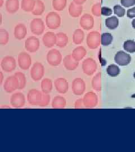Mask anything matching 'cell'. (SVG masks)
<instances>
[{
  "label": "cell",
  "instance_id": "6da1fadb",
  "mask_svg": "<svg viewBox=\"0 0 135 152\" xmlns=\"http://www.w3.org/2000/svg\"><path fill=\"white\" fill-rule=\"evenodd\" d=\"M46 24L50 29H56L61 24V17L56 12H50L46 16Z\"/></svg>",
  "mask_w": 135,
  "mask_h": 152
},
{
  "label": "cell",
  "instance_id": "7a4b0ae2",
  "mask_svg": "<svg viewBox=\"0 0 135 152\" xmlns=\"http://www.w3.org/2000/svg\"><path fill=\"white\" fill-rule=\"evenodd\" d=\"M46 59L50 65L55 66L61 64L63 60V56L59 50L53 49L50 50L48 52Z\"/></svg>",
  "mask_w": 135,
  "mask_h": 152
},
{
  "label": "cell",
  "instance_id": "3957f363",
  "mask_svg": "<svg viewBox=\"0 0 135 152\" xmlns=\"http://www.w3.org/2000/svg\"><path fill=\"white\" fill-rule=\"evenodd\" d=\"M45 69L42 63L39 62H36L31 69L30 75L34 81H38L42 79L44 76Z\"/></svg>",
  "mask_w": 135,
  "mask_h": 152
},
{
  "label": "cell",
  "instance_id": "277c9868",
  "mask_svg": "<svg viewBox=\"0 0 135 152\" xmlns=\"http://www.w3.org/2000/svg\"><path fill=\"white\" fill-rule=\"evenodd\" d=\"M30 29L32 33L37 36L41 35L45 29L43 20L40 18H34L31 22Z\"/></svg>",
  "mask_w": 135,
  "mask_h": 152
},
{
  "label": "cell",
  "instance_id": "5b68a950",
  "mask_svg": "<svg viewBox=\"0 0 135 152\" xmlns=\"http://www.w3.org/2000/svg\"><path fill=\"white\" fill-rule=\"evenodd\" d=\"M1 66L4 72L7 73L11 72L16 68V60L12 56H6L1 61Z\"/></svg>",
  "mask_w": 135,
  "mask_h": 152
},
{
  "label": "cell",
  "instance_id": "8992f818",
  "mask_svg": "<svg viewBox=\"0 0 135 152\" xmlns=\"http://www.w3.org/2000/svg\"><path fill=\"white\" fill-rule=\"evenodd\" d=\"M19 81L16 76H10L6 80L4 85V89L6 92L11 93L19 89Z\"/></svg>",
  "mask_w": 135,
  "mask_h": 152
},
{
  "label": "cell",
  "instance_id": "52a82bcc",
  "mask_svg": "<svg viewBox=\"0 0 135 152\" xmlns=\"http://www.w3.org/2000/svg\"><path fill=\"white\" fill-rule=\"evenodd\" d=\"M42 99V94L37 89H31L27 95L28 103L32 105H39Z\"/></svg>",
  "mask_w": 135,
  "mask_h": 152
},
{
  "label": "cell",
  "instance_id": "ba28073f",
  "mask_svg": "<svg viewBox=\"0 0 135 152\" xmlns=\"http://www.w3.org/2000/svg\"><path fill=\"white\" fill-rule=\"evenodd\" d=\"M72 90L76 95H82L86 90V84L83 79L76 78L72 84Z\"/></svg>",
  "mask_w": 135,
  "mask_h": 152
},
{
  "label": "cell",
  "instance_id": "9c48e42d",
  "mask_svg": "<svg viewBox=\"0 0 135 152\" xmlns=\"http://www.w3.org/2000/svg\"><path fill=\"white\" fill-rule=\"evenodd\" d=\"M18 60L19 67L23 70L28 69L32 64L31 56L26 52H22L19 54Z\"/></svg>",
  "mask_w": 135,
  "mask_h": 152
},
{
  "label": "cell",
  "instance_id": "30bf717a",
  "mask_svg": "<svg viewBox=\"0 0 135 152\" xmlns=\"http://www.w3.org/2000/svg\"><path fill=\"white\" fill-rule=\"evenodd\" d=\"M115 62L120 66L128 65L131 61V57L130 54L123 51H120L116 53L114 56Z\"/></svg>",
  "mask_w": 135,
  "mask_h": 152
},
{
  "label": "cell",
  "instance_id": "8fae6325",
  "mask_svg": "<svg viewBox=\"0 0 135 152\" xmlns=\"http://www.w3.org/2000/svg\"><path fill=\"white\" fill-rule=\"evenodd\" d=\"M39 46V40L38 38L34 36H31L26 40L25 48L30 53H35L37 51Z\"/></svg>",
  "mask_w": 135,
  "mask_h": 152
},
{
  "label": "cell",
  "instance_id": "7c38bea8",
  "mask_svg": "<svg viewBox=\"0 0 135 152\" xmlns=\"http://www.w3.org/2000/svg\"><path fill=\"white\" fill-rule=\"evenodd\" d=\"M26 103V98L23 94L17 92L11 95L10 104L11 105L16 108H20L24 107Z\"/></svg>",
  "mask_w": 135,
  "mask_h": 152
},
{
  "label": "cell",
  "instance_id": "4fadbf2b",
  "mask_svg": "<svg viewBox=\"0 0 135 152\" xmlns=\"http://www.w3.org/2000/svg\"><path fill=\"white\" fill-rule=\"evenodd\" d=\"M82 67L85 74L91 76L96 71V65L94 60L91 58H88L83 61Z\"/></svg>",
  "mask_w": 135,
  "mask_h": 152
},
{
  "label": "cell",
  "instance_id": "5bb4252c",
  "mask_svg": "<svg viewBox=\"0 0 135 152\" xmlns=\"http://www.w3.org/2000/svg\"><path fill=\"white\" fill-rule=\"evenodd\" d=\"M101 38L100 34L96 32H90L87 37L86 42L90 49H95L100 44Z\"/></svg>",
  "mask_w": 135,
  "mask_h": 152
},
{
  "label": "cell",
  "instance_id": "9a60e30c",
  "mask_svg": "<svg viewBox=\"0 0 135 152\" xmlns=\"http://www.w3.org/2000/svg\"><path fill=\"white\" fill-rule=\"evenodd\" d=\"M55 87L57 92L64 94L68 91L69 83L64 78H59L54 82Z\"/></svg>",
  "mask_w": 135,
  "mask_h": 152
},
{
  "label": "cell",
  "instance_id": "2e32d148",
  "mask_svg": "<svg viewBox=\"0 0 135 152\" xmlns=\"http://www.w3.org/2000/svg\"><path fill=\"white\" fill-rule=\"evenodd\" d=\"M56 34L53 32L46 33L42 38L43 45L48 48H51L55 45L56 44Z\"/></svg>",
  "mask_w": 135,
  "mask_h": 152
},
{
  "label": "cell",
  "instance_id": "e0dca14e",
  "mask_svg": "<svg viewBox=\"0 0 135 152\" xmlns=\"http://www.w3.org/2000/svg\"><path fill=\"white\" fill-rule=\"evenodd\" d=\"M84 107L86 108L94 107L97 103V97L93 92H87L83 98Z\"/></svg>",
  "mask_w": 135,
  "mask_h": 152
},
{
  "label": "cell",
  "instance_id": "ac0fdd59",
  "mask_svg": "<svg viewBox=\"0 0 135 152\" xmlns=\"http://www.w3.org/2000/svg\"><path fill=\"white\" fill-rule=\"evenodd\" d=\"M63 64L66 69L74 71L79 65V61H77L72 55H68L63 59Z\"/></svg>",
  "mask_w": 135,
  "mask_h": 152
},
{
  "label": "cell",
  "instance_id": "d6986e66",
  "mask_svg": "<svg viewBox=\"0 0 135 152\" xmlns=\"http://www.w3.org/2000/svg\"><path fill=\"white\" fill-rule=\"evenodd\" d=\"M80 24L81 27L85 30L91 29L93 26V19L92 16L88 14H85L80 19Z\"/></svg>",
  "mask_w": 135,
  "mask_h": 152
},
{
  "label": "cell",
  "instance_id": "ffe728a7",
  "mask_svg": "<svg viewBox=\"0 0 135 152\" xmlns=\"http://www.w3.org/2000/svg\"><path fill=\"white\" fill-rule=\"evenodd\" d=\"M27 34V28L23 24H19L14 28V36L19 40L26 37Z\"/></svg>",
  "mask_w": 135,
  "mask_h": 152
},
{
  "label": "cell",
  "instance_id": "44dd1931",
  "mask_svg": "<svg viewBox=\"0 0 135 152\" xmlns=\"http://www.w3.org/2000/svg\"><path fill=\"white\" fill-rule=\"evenodd\" d=\"M68 11L69 15L73 18H78L81 16L82 11H83V7L82 5H76L74 2L70 3Z\"/></svg>",
  "mask_w": 135,
  "mask_h": 152
},
{
  "label": "cell",
  "instance_id": "7402d4cb",
  "mask_svg": "<svg viewBox=\"0 0 135 152\" xmlns=\"http://www.w3.org/2000/svg\"><path fill=\"white\" fill-rule=\"evenodd\" d=\"M19 0H6L5 7L6 11L10 14H15L19 9Z\"/></svg>",
  "mask_w": 135,
  "mask_h": 152
},
{
  "label": "cell",
  "instance_id": "603a6c76",
  "mask_svg": "<svg viewBox=\"0 0 135 152\" xmlns=\"http://www.w3.org/2000/svg\"><path fill=\"white\" fill-rule=\"evenodd\" d=\"M57 41L56 45L60 48H64L68 44L69 38L64 33L59 32L56 34Z\"/></svg>",
  "mask_w": 135,
  "mask_h": 152
},
{
  "label": "cell",
  "instance_id": "cb8c5ba5",
  "mask_svg": "<svg viewBox=\"0 0 135 152\" xmlns=\"http://www.w3.org/2000/svg\"><path fill=\"white\" fill-rule=\"evenodd\" d=\"M86 50L83 46H78L73 50L72 55L77 61H80L86 56Z\"/></svg>",
  "mask_w": 135,
  "mask_h": 152
},
{
  "label": "cell",
  "instance_id": "d4e9b609",
  "mask_svg": "<svg viewBox=\"0 0 135 152\" xmlns=\"http://www.w3.org/2000/svg\"><path fill=\"white\" fill-rule=\"evenodd\" d=\"M66 104V101L63 96H57L53 98L52 101V107L55 109L64 108Z\"/></svg>",
  "mask_w": 135,
  "mask_h": 152
},
{
  "label": "cell",
  "instance_id": "484cf974",
  "mask_svg": "<svg viewBox=\"0 0 135 152\" xmlns=\"http://www.w3.org/2000/svg\"><path fill=\"white\" fill-rule=\"evenodd\" d=\"M36 0H22L21 8L26 12H32L36 5Z\"/></svg>",
  "mask_w": 135,
  "mask_h": 152
},
{
  "label": "cell",
  "instance_id": "4316f807",
  "mask_svg": "<svg viewBox=\"0 0 135 152\" xmlns=\"http://www.w3.org/2000/svg\"><path fill=\"white\" fill-rule=\"evenodd\" d=\"M85 38V33L81 29H77L75 30L73 34V41L76 45H80L83 42Z\"/></svg>",
  "mask_w": 135,
  "mask_h": 152
},
{
  "label": "cell",
  "instance_id": "83f0119b",
  "mask_svg": "<svg viewBox=\"0 0 135 152\" xmlns=\"http://www.w3.org/2000/svg\"><path fill=\"white\" fill-rule=\"evenodd\" d=\"M45 10V6L43 2L41 0H36V5L34 10L32 12V14L35 16H40L42 15Z\"/></svg>",
  "mask_w": 135,
  "mask_h": 152
},
{
  "label": "cell",
  "instance_id": "f1b7e54d",
  "mask_svg": "<svg viewBox=\"0 0 135 152\" xmlns=\"http://www.w3.org/2000/svg\"><path fill=\"white\" fill-rule=\"evenodd\" d=\"M41 90L43 93L49 94L53 90V82L51 80L46 78L41 82Z\"/></svg>",
  "mask_w": 135,
  "mask_h": 152
},
{
  "label": "cell",
  "instance_id": "f546056e",
  "mask_svg": "<svg viewBox=\"0 0 135 152\" xmlns=\"http://www.w3.org/2000/svg\"><path fill=\"white\" fill-rule=\"evenodd\" d=\"M105 26L110 29H115L119 26V20L115 16L108 18L105 20Z\"/></svg>",
  "mask_w": 135,
  "mask_h": 152
},
{
  "label": "cell",
  "instance_id": "4dcf8cb0",
  "mask_svg": "<svg viewBox=\"0 0 135 152\" xmlns=\"http://www.w3.org/2000/svg\"><path fill=\"white\" fill-rule=\"evenodd\" d=\"M67 4V0H53V7L56 11H61L64 10Z\"/></svg>",
  "mask_w": 135,
  "mask_h": 152
},
{
  "label": "cell",
  "instance_id": "1f68e13d",
  "mask_svg": "<svg viewBox=\"0 0 135 152\" xmlns=\"http://www.w3.org/2000/svg\"><path fill=\"white\" fill-rule=\"evenodd\" d=\"M113 36L110 33H104L101 36V43L103 46H108L112 43Z\"/></svg>",
  "mask_w": 135,
  "mask_h": 152
},
{
  "label": "cell",
  "instance_id": "d6a6232c",
  "mask_svg": "<svg viewBox=\"0 0 135 152\" xmlns=\"http://www.w3.org/2000/svg\"><path fill=\"white\" fill-rule=\"evenodd\" d=\"M107 73L109 76L115 77L118 76L120 73V68L117 65L111 64L107 68Z\"/></svg>",
  "mask_w": 135,
  "mask_h": 152
},
{
  "label": "cell",
  "instance_id": "836d02e7",
  "mask_svg": "<svg viewBox=\"0 0 135 152\" xmlns=\"http://www.w3.org/2000/svg\"><path fill=\"white\" fill-rule=\"evenodd\" d=\"M14 76H16L19 81L20 85H19V90L23 89L24 87H26V83H27V80H26V77L25 75L22 72H16L15 73Z\"/></svg>",
  "mask_w": 135,
  "mask_h": 152
},
{
  "label": "cell",
  "instance_id": "e575fe53",
  "mask_svg": "<svg viewBox=\"0 0 135 152\" xmlns=\"http://www.w3.org/2000/svg\"><path fill=\"white\" fill-rule=\"evenodd\" d=\"M124 50L130 53H135V42L133 40H127L123 44Z\"/></svg>",
  "mask_w": 135,
  "mask_h": 152
},
{
  "label": "cell",
  "instance_id": "d590c367",
  "mask_svg": "<svg viewBox=\"0 0 135 152\" xmlns=\"http://www.w3.org/2000/svg\"><path fill=\"white\" fill-rule=\"evenodd\" d=\"M9 35L8 32L4 29H0V45H6L8 43Z\"/></svg>",
  "mask_w": 135,
  "mask_h": 152
},
{
  "label": "cell",
  "instance_id": "8d00e7d4",
  "mask_svg": "<svg viewBox=\"0 0 135 152\" xmlns=\"http://www.w3.org/2000/svg\"><path fill=\"white\" fill-rule=\"evenodd\" d=\"M114 13L115 15L121 18L125 15L126 10L121 6L117 5L114 6Z\"/></svg>",
  "mask_w": 135,
  "mask_h": 152
},
{
  "label": "cell",
  "instance_id": "74e56055",
  "mask_svg": "<svg viewBox=\"0 0 135 152\" xmlns=\"http://www.w3.org/2000/svg\"><path fill=\"white\" fill-rule=\"evenodd\" d=\"M51 100V97L49 95V94H42V99L41 102L39 104V106L40 107H46L49 105Z\"/></svg>",
  "mask_w": 135,
  "mask_h": 152
},
{
  "label": "cell",
  "instance_id": "f35d334b",
  "mask_svg": "<svg viewBox=\"0 0 135 152\" xmlns=\"http://www.w3.org/2000/svg\"><path fill=\"white\" fill-rule=\"evenodd\" d=\"M120 4L125 7H130L135 5V0H120Z\"/></svg>",
  "mask_w": 135,
  "mask_h": 152
},
{
  "label": "cell",
  "instance_id": "ab89813d",
  "mask_svg": "<svg viewBox=\"0 0 135 152\" xmlns=\"http://www.w3.org/2000/svg\"><path fill=\"white\" fill-rule=\"evenodd\" d=\"M112 14V10L108 7H103L101 8V15L104 16H108Z\"/></svg>",
  "mask_w": 135,
  "mask_h": 152
},
{
  "label": "cell",
  "instance_id": "60d3db41",
  "mask_svg": "<svg viewBox=\"0 0 135 152\" xmlns=\"http://www.w3.org/2000/svg\"><path fill=\"white\" fill-rule=\"evenodd\" d=\"M99 75H97V76L95 77L92 80V85L93 88L95 90L99 89Z\"/></svg>",
  "mask_w": 135,
  "mask_h": 152
},
{
  "label": "cell",
  "instance_id": "b9f144b4",
  "mask_svg": "<svg viewBox=\"0 0 135 152\" xmlns=\"http://www.w3.org/2000/svg\"><path fill=\"white\" fill-rule=\"evenodd\" d=\"M93 14L95 15H99L100 14H101V9H100V6L98 5H94L92 9Z\"/></svg>",
  "mask_w": 135,
  "mask_h": 152
},
{
  "label": "cell",
  "instance_id": "7bdbcfd3",
  "mask_svg": "<svg viewBox=\"0 0 135 152\" xmlns=\"http://www.w3.org/2000/svg\"><path fill=\"white\" fill-rule=\"evenodd\" d=\"M127 16L130 18H134L135 17V7L128 9L127 11Z\"/></svg>",
  "mask_w": 135,
  "mask_h": 152
},
{
  "label": "cell",
  "instance_id": "ee69618b",
  "mask_svg": "<svg viewBox=\"0 0 135 152\" xmlns=\"http://www.w3.org/2000/svg\"><path fill=\"white\" fill-rule=\"evenodd\" d=\"M83 107H84V105L83 103V99H80L76 101L74 105L75 108H82Z\"/></svg>",
  "mask_w": 135,
  "mask_h": 152
},
{
  "label": "cell",
  "instance_id": "f6af8a7d",
  "mask_svg": "<svg viewBox=\"0 0 135 152\" xmlns=\"http://www.w3.org/2000/svg\"><path fill=\"white\" fill-rule=\"evenodd\" d=\"M87 0H73V2L78 5H82Z\"/></svg>",
  "mask_w": 135,
  "mask_h": 152
},
{
  "label": "cell",
  "instance_id": "bcb514c9",
  "mask_svg": "<svg viewBox=\"0 0 135 152\" xmlns=\"http://www.w3.org/2000/svg\"><path fill=\"white\" fill-rule=\"evenodd\" d=\"M0 78H1V80H0V83L1 85L2 84V82H3V79H4V75H3V73L2 72H0Z\"/></svg>",
  "mask_w": 135,
  "mask_h": 152
},
{
  "label": "cell",
  "instance_id": "7dc6e473",
  "mask_svg": "<svg viewBox=\"0 0 135 152\" xmlns=\"http://www.w3.org/2000/svg\"><path fill=\"white\" fill-rule=\"evenodd\" d=\"M132 26L133 28L135 29V19H134L132 20Z\"/></svg>",
  "mask_w": 135,
  "mask_h": 152
},
{
  "label": "cell",
  "instance_id": "c3c4849f",
  "mask_svg": "<svg viewBox=\"0 0 135 152\" xmlns=\"http://www.w3.org/2000/svg\"><path fill=\"white\" fill-rule=\"evenodd\" d=\"M4 4V0H0V7H1Z\"/></svg>",
  "mask_w": 135,
  "mask_h": 152
},
{
  "label": "cell",
  "instance_id": "681fc988",
  "mask_svg": "<svg viewBox=\"0 0 135 152\" xmlns=\"http://www.w3.org/2000/svg\"><path fill=\"white\" fill-rule=\"evenodd\" d=\"M0 19H1V22H0V24H2V15L0 14Z\"/></svg>",
  "mask_w": 135,
  "mask_h": 152
},
{
  "label": "cell",
  "instance_id": "f907efd6",
  "mask_svg": "<svg viewBox=\"0 0 135 152\" xmlns=\"http://www.w3.org/2000/svg\"><path fill=\"white\" fill-rule=\"evenodd\" d=\"M134 78H135V72H134Z\"/></svg>",
  "mask_w": 135,
  "mask_h": 152
},
{
  "label": "cell",
  "instance_id": "816d5d0a",
  "mask_svg": "<svg viewBox=\"0 0 135 152\" xmlns=\"http://www.w3.org/2000/svg\"><path fill=\"white\" fill-rule=\"evenodd\" d=\"M132 98H135V94H134V95H132Z\"/></svg>",
  "mask_w": 135,
  "mask_h": 152
}]
</instances>
